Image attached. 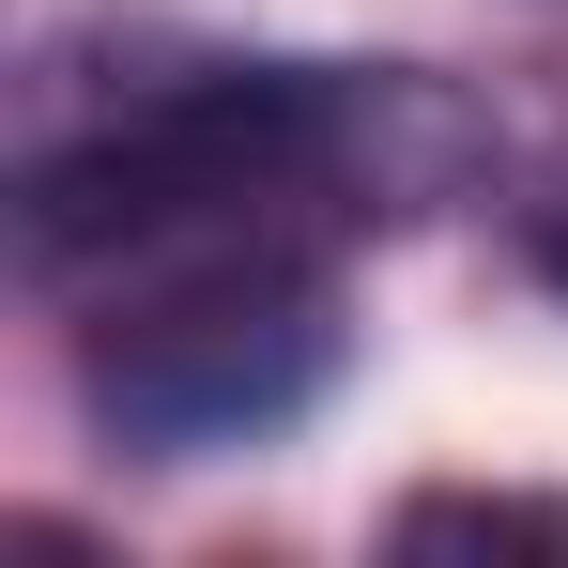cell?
Listing matches in <instances>:
<instances>
[{"mask_svg":"<svg viewBox=\"0 0 568 568\" xmlns=\"http://www.w3.org/2000/svg\"><path fill=\"white\" fill-rule=\"evenodd\" d=\"M476 123L430 78L338 62H185L123 78L31 154V277L62 292L108 430L246 446L338 369V246L446 200Z\"/></svg>","mask_w":568,"mask_h":568,"instance_id":"6da1fadb","label":"cell"},{"mask_svg":"<svg viewBox=\"0 0 568 568\" xmlns=\"http://www.w3.org/2000/svg\"><path fill=\"white\" fill-rule=\"evenodd\" d=\"M399 554H568V507H538V491H415Z\"/></svg>","mask_w":568,"mask_h":568,"instance_id":"7a4b0ae2","label":"cell"},{"mask_svg":"<svg viewBox=\"0 0 568 568\" xmlns=\"http://www.w3.org/2000/svg\"><path fill=\"white\" fill-rule=\"evenodd\" d=\"M538 277H568V185L538 200Z\"/></svg>","mask_w":568,"mask_h":568,"instance_id":"3957f363","label":"cell"}]
</instances>
